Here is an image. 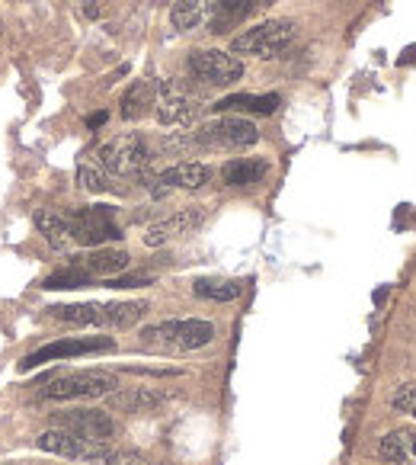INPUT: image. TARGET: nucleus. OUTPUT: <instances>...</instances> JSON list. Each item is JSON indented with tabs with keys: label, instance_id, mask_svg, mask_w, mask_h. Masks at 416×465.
<instances>
[{
	"label": "nucleus",
	"instance_id": "1",
	"mask_svg": "<svg viewBox=\"0 0 416 465\" xmlns=\"http://www.w3.org/2000/svg\"><path fill=\"white\" fill-rule=\"evenodd\" d=\"M215 337V324L202 322V318H186V322H160L142 330V340L148 347L164 350H199L212 344Z\"/></svg>",
	"mask_w": 416,
	"mask_h": 465
},
{
	"label": "nucleus",
	"instance_id": "2",
	"mask_svg": "<svg viewBox=\"0 0 416 465\" xmlns=\"http://www.w3.org/2000/svg\"><path fill=\"white\" fill-rule=\"evenodd\" d=\"M119 389V379L106 369H77L65 372V376H55L49 379V385L42 389L45 398H55V401H81V398H106L109 391Z\"/></svg>",
	"mask_w": 416,
	"mask_h": 465
},
{
	"label": "nucleus",
	"instance_id": "3",
	"mask_svg": "<svg viewBox=\"0 0 416 465\" xmlns=\"http://www.w3.org/2000/svg\"><path fill=\"white\" fill-rule=\"evenodd\" d=\"M298 35V26L291 19H266V23L253 26L247 33H241L231 43L234 55H257V58H275L282 55Z\"/></svg>",
	"mask_w": 416,
	"mask_h": 465
},
{
	"label": "nucleus",
	"instance_id": "4",
	"mask_svg": "<svg viewBox=\"0 0 416 465\" xmlns=\"http://www.w3.org/2000/svg\"><path fill=\"white\" fill-rule=\"evenodd\" d=\"M100 164L116 177H144L150 170V148L142 136H119L100 148Z\"/></svg>",
	"mask_w": 416,
	"mask_h": 465
},
{
	"label": "nucleus",
	"instance_id": "5",
	"mask_svg": "<svg viewBox=\"0 0 416 465\" xmlns=\"http://www.w3.org/2000/svg\"><path fill=\"white\" fill-rule=\"evenodd\" d=\"M67 219H71V231H74L77 244L103 247L106 241H119L122 237L112 205H83V209L71 212Z\"/></svg>",
	"mask_w": 416,
	"mask_h": 465
},
{
	"label": "nucleus",
	"instance_id": "6",
	"mask_svg": "<svg viewBox=\"0 0 416 465\" xmlns=\"http://www.w3.org/2000/svg\"><path fill=\"white\" fill-rule=\"evenodd\" d=\"M259 142V128L250 122V119L241 116H225V119H215L196 132V144H205V148H250V144Z\"/></svg>",
	"mask_w": 416,
	"mask_h": 465
},
{
	"label": "nucleus",
	"instance_id": "7",
	"mask_svg": "<svg viewBox=\"0 0 416 465\" xmlns=\"http://www.w3.org/2000/svg\"><path fill=\"white\" fill-rule=\"evenodd\" d=\"M55 427L67 433H77V437H87V440H96V443H109L116 437V421H112L106 411H96V407L58 411V415H55Z\"/></svg>",
	"mask_w": 416,
	"mask_h": 465
},
{
	"label": "nucleus",
	"instance_id": "8",
	"mask_svg": "<svg viewBox=\"0 0 416 465\" xmlns=\"http://www.w3.org/2000/svg\"><path fill=\"white\" fill-rule=\"evenodd\" d=\"M189 71L212 87H227L243 77V61L227 55V51L205 49V51H192L189 55Z\"/></svg>",
	"mask_w": 416,
	"mask_h": 465
},
{
	"label": "nucleus",
	"instance_id": "9",
	"mask_svg": "<svg viewBox=\"0 0 416 465\" xmlns=\"http://www.w3.org/2000/svg\"><path fill=\"white\" fill-rule=\"evenodd\" d=\"M35 446L45 449V453H55V456H61V459H74V462L96 465L103 456V449H106V443L87 440V437H77V433H67V430H58V427H51V430H45L39 440H35Z\"/></svg>",
	"mask_w": 416,
	"mask_h": 465
},
{
	"label": "nucleus",
	"instance_id": "10",
	"mask_svg": "<svg viewBox=\"0 0 416 465\" xmlns=\"http://www.w3.org/2000/svg\"><path fill=\"white\" fill-rule=\"evenodd\" d=\"M112 337H71V340H55V344H45L42 350L29 353L19 363V369H33L42 363H55V360H71V356H83V353H106L112 350Z\"/></svg>",
	"mask_w": 416,
	"mask_h": 465
},
{
	"label": "nucleus",
	"instance_id": "11",
	"mask_svg": "<svg viewBox=\"0 0 416 465\" xmlns=\"http://www.w3.org/2000/svg\"><path fill=\"white\" fill-rule=\"evenodd\" d=\"M158 119L160 126H189L199 106H196V97L186 90L180 81H164L158 87Z\"/></svg>",
	"mask_w": 416,
	"mask_h": 465
},
{
	"label": "nucleus",
	"instance_id": "12",
	"mask_svg": "<svg viewBox=\"0 0 416 465\" xmlns=\"http://www.w3.org/2000/svg\"><path fill=\"white\" fill-rule=\"evenodd\" d=\"M269 4H273V0H221L218 10L212 13V19H208V29L215 35H225L231 33L234 26H241L243 19L263 13Z\"/></svg>",
	"mask_w": 416,
	"mask_h": 465
},
{
	"label": "nucleus",
	"instance_id": "13",
	"mask_svg": "<svg viewBox=\"0 0 416 465\" xmlns=\"http://www.w3.org/2000/svg\"><path fill=\"white\" fill-rule=\"evenodd\" d=\"M202 219H205V212H202V209L176 212L173 219H164V221H158V225H150V229L144 231V244L160 247V244H166V241L180 237V235H189L192 229H199Z\"/></svg>",
	"mask_w": 416,
	"mask_h": 465
},
{
	"label": "nucleus",
	"instance_id": "14",
	"mask_svg": "<svg viewBox=\"0 0 416 465\" xmlns=\"http://www.w3.org/2000/svg\"><path fill=\"white\" fill-rule=\"evenodd\" d=\"M166 401V395L150 389H116L106 395V405L122 415H150Z\"/></svg>",
	"mask_w": 416,
	"mask_h": 465
},
{
	"label": "nucleus",
	"instance_id": "15",
	"mask_svg": "<svg viewBox=\"0 0 416 465\" xmlns=\"http://www.w3.org/2000/svg\"><path fill=\"white\" fill-rule=\"evenodd\" d=\"M74 267L87 270L90 276H119L128 267V254L119 247H93L87 257H77Z\"/></svg>",
	"mask_w": 416,
	"mask_h": 465
},
{
	"label": "nucleus",
	"instance_id": "16",
	"mask_svg": "<svg viewBox=\"0 0 416 465\" xmlns=\"http://www.w3.org/2000/svg\"><path fill=\"white\" fill-rule=\"evenodd\" d=\"M378 456L397 465H416V430H410V427L391 430L378 443Z\"/></svg>",
	"mask_w": 416,
	"mask_h": 465
},
{
	"label": "nucleus",
	"instance_id": "17",
	"mask_svg": "<svg viewBox=\"0 0 416 465\" xmlns=\"http://www.w3.org/2000/svg\"><path fill=\"white\" fill-rule=\"evenodd\" d=\"M35 229L45 235V241H49L55 251H67L71 244H77L74 231H71V219L61 215V212H39V215H35Z\"/></svg>",
	"mask_w": 416,
	"mask_h": 465
},
{
	"label": "nucleus",
	"instance_id": "18",
	"mask_svg": "<svg viewBox=\"0 0 416 465\" xmlns=\"http://www.w3.org/2000/svg\"><path fill=\"white\" fill-rule=\"evenodd\" d=\"M279 106V97L275 93H263V97H253V93H234L225 100L215 103L218 112H257V116H269Z\"/></svg>",
	"mask_w": 416,
	"mask_h": 465
},
{
	"label": "nucleus",
	"instance_id": "19",
	"mask_svg": "<svg viewBox=\"0 0 416 465\" xmlns=\"http://www.w3.org/2000/svg\"><path fill=\"white\" fill-rule=\"evenodd\" d=\"M269 164L263 158H237V161H227L221 167V180L227 186H253L266 177Z\"/></svg>",
	"mask_w": 416,
	"mask_h": 465
},
{
	"label": "nucleus",
	"instance_id": "20",
	"mask_svg": "<svg viewBox=\"0 0 416 465\" xmlns=\"http://www.w3.org/2000/svg\"><path fill=\"white\" fill-rule=\"evenodd\" d=\"M158 103V87L150 84V81H135L128 90H125L122 103H119V112L122 119H142L148 112V106Z\"/></svg>",
	"mask_w": 416,
	"mask_h": 465
},
{
	"label": "nucleus",
	"instance_id": "21",
	"mask_svg": "<svg viewBox=\"0 0 416 465\" xmlns=\"http://www.w3.org/2000/svg\"><path fill=\"white\" fill-rule=\"evenodd\" d=\"M221 0H176L173 4V26L176 29H196L199 23L212 19Z\"/></svg>",
	"mask_w": 416,
	"mask_h": 465
},
{
	"label": "nucleus",
	"instance_id": "22",
	"mask_svg": "<svg viewBox=\"0 0 416 465\" xmlns=\"http://www.w3.org/2000/svg\"><path fill=\"white\" fill-rule=\"evenodd\" d=\"M58 322L65 324H106V312H103V305H58V308H49Z\"/></svg>",
	"mask_w": 416,
	"mask_h": 465
},
{
	"label": "nucleus",
	"instance_id": "23",
	"mask_svg": "<svg viewBox=\"0 0 416 465\" xmlns=\"http://www.w3.org/2000/svg\"><path fill=\"white\" fill-rule=\"evenodd\" d=\"M103 312H106L109 328H132L148 314V302H112L103 305Z\"/></svg>",
	"mask_w": 416,
	"mask_h": 465
},
{
	"label": "nucleus",
	"instance_id": "24",
	"mask_svg": "<svg viewBox=\"0 0 416 465\" xmlns=\"http://www.w3.org/2000/svg\"><path fill=\"white\" fill-rule=\"evenodd\" d=\"M196 296L212 298V302H231V298L241 296V283L237 279H196Z\"/></svg>",
	"mask_w": 416,
	"mask_h": 465
},
{
	"label": "nucleus",
	"instance_id": "25",
	"mask_svg": "<svg viewBox=\"0 0 416 465\" xmlns=\"http://www.w3.org/2000/svg\"><path fill=\"white\" fill-rule=\"evenodd\" d=\"M90 273L81 270V267H67V270H58L51 273L49 279H45V289H83L90 286Z\"/></svg>",
	"mask_w": 416,
	"mask_h": 465
},
{
	"label": "nucleus",
	"instance_id": "26",
	"mask_svg": "<svg viewBox=\"0 0 416 465\" xmlns=\"http://www.w3.org/2000/svg\"><path fill=\"white\" fill-rule=\"evenodd\" d=\"M77 183H81L87 193H106V190H109V177H106V174H103L100 167L87 164V161L77 164Z\"/></svg>",
	"mask_w": 416,
	"mask_h": 465
},
{
	"label": "nucleus",
	"instance_id": "27",
	"mask_svg": "<svg viewBox=\"0 0 416 465\" xmlns=\"http://www.w3.org/2000/svg\"><path fill=\"white\" fill-rule=\"evenodd\" d=\"M96 465H158V462H150L148 456L135 453V449H116L106 443V449H103V456Z\"/></svg>",
	"mask_w": 416,
	"mask_h": 465
},
{
	"label": "nucleus",
	"instance_id": "28",
	"mask_svg": "<svg viewBox=\"0 0 416 465\" xmlns=\"http://www.w3.org/2000/svg\"><path fill=\"white\" fill-rule=\"evenodd\" d=\"M391 407H394V411H400V415L416 417V389H413V385H404V389L394 391Z\"/></svg>",
	"mask_w": 416,
	"mask_h": 465
},
{
	"label": "nucleus",
	"instance_id": "29",
	"mask_svg": "<svg viewBox=\"0 0 416 465\" xmlns=\"http://www.w3.org/2000/svg\"><path fill=\"white\" fill-rule=\"evenodd\" d=\"M154 279L150 276H112L109 279V286L112 289H132V286H150Z\"/></svg>",
	"mask_w": 416,
	"mask_h": 465
},
{
	"label": "nucleus",
	"instance_id": "30",
	"mask_svg": "<svg viewBox=\"0 0 416 465\" xmlns=\"http://www.w3.org/2000/svg\"><path fill=\"white\" fill-rule=\"evenodd\" d=\"M81 4H83V17H90V19H96V17H100V7H96V0H81Z\"/></svg>",
	"mask_w": 416,
	"mask_h": 465
},
{
	"label": "nucleus",
	"instance_id": "31",
	"mask_svg": "<svg viewBox=\"0 0 416 465\" xmlns=\"http://www.w3.org/2000/svg\"><path fill=\"white\" fill-rule=\"evenodd\" d=\"M103 122H106V112H96V116L87 119V126H90V128H100Z\"/></svg>",
	"mask_w": 416,
	"mask_h": 465
},
{
	"label": "nucleus",
	"instance_id": "32",
	"mask_svg": "<svg viewBox=\"0 0 416 465\" xmlns=\"http://www.w3.org/2000/svg\"><path fill=\"white\" fill-rule=\"evenodd\" d=\"M0 33H4V23H0Z\"/></svg>",
	"mask_w": 416,
	"mask_h": 465
}]
</instances>
